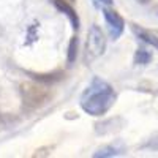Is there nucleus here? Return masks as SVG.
Listing matches in <instances>:
<instances>
[{"label": "nucleus", "instance_id": "1a4fd4ad", "mask_svg": "<svg viewBox=\"0 0 158 158\" xmlns=\"http://www.w3.org/2000/svg\"><path fill=\"white\" fill-rule=\"evenodd\" d=\"M150 59H152V56L149 54V52H147L146 49H138L135 62H136V63H142V65H146V63H149V60H150Z\"/></svg>", "mask_w": 158, "mask_h": 158}, {"label": "nucleus", "instance_id": "f03ea898", "mask_svg": "<svg viewBox=\"0 0 158 158\" xmlns=\"http://www.w3.org/2000/svg\"><path fill=\"white\" fill-rule=\"evenodd\" d=\"M104 49H106V36H104L103 30L98 25L94 24L87 33V41H85V49H84L85 62L90 63V62L97 60L100 56L104 54Z\"/></svg>", "mask_w": 158, "mask_h": 158}, {"label": "nucleus", "instance_id": "39448f33", "mask_svg": "<svg viewBox=\"0 0 158 158\" xmlns=\"http://www.w3.org/2000/svg\"><path fill=\"white\" fill-rule=\"evenodd\" d=\"M51 2H52V5H54L59 11H62L63 15L70 19L71 27H73L74 30H77L79 25H81V22H79V16H77V13L74 11V8L70 5L68 0H51Z\"/></svg>", "mask_w": 158, "mask_h": 158}, {"label": "nucleus", "instance_id": "0eeeda50", "mask_svg": "<svg viewBox=\"0 0 158 158\" xmlns=\"http://www.w3.org/2000/svg\"><path fill=\"white\" fill-rule=\"evenodd\" d=\"M133 30L138 35V38H141L142 41H146L147 44H152L153 48L158 49V36L155 33H152L150 30H144V29L138 27V25H133Z\"/></svg>", "mask_w": 158, "mask_h": 158}, {"label": "nucleus", "instance_id": "20e7f679", "mask_svg": "<svg viewBox=\"0 0 158 158\" xmlns=\"http://www.w3.org/2000/svg\"><path fill=\"white\" fill-rule=\"evenodd\" d=\"M103 16H104V21L108 24V30H109V35L112 40H117L120 38V35L123 33V29H125V21L123 18L118 15V13L112 8V6H108V8H103Z\"/></svg>", "mask_w": 158, "mask_h": 158}, {"label": "nucleus", "instance_id": "9b49d317", "mask_svg": "<svg viewBox=\"0 0 158 158\" xmlns=\"http://www.w3.org/2000/svg\"><path fill=\"white\" fill-rule=\"evenodd\" d=\"M68 2H74V0H68Z\"/></svg>", "mask_w": 158, "mask_h": 158}, {"label": "nucleus", "instance_id": "423d86ee", "mask_svg": "<svg viewBox=\"0 0 158 158\" xmlns=\"http://www.w3.org/2000/svg\"><path fill=\"white\" fill-rule=\"evenodd\" d=\"M122 152H123V146H122V144H109V146H104V147L98 149V150L94 153V156H95V158H100V156L106 158V156L120 155Z\"/></svg>", "mask_w": 158, "mask_h": 158}, {"label": "nucleus", "instance_id": "9d476101", "mask_svg": "<svg viewBox=\"0 0 158 158\" xmlns=\"http://www.w3.org/2000/svg\"><path fill=\"white\" fill-rule=\"evenodd\" d=\"M94 5L98 8V10H103V8H108V6H112V0H92Z\"/></svg>", "mask_w": 158, "mask_h": 158}, {"label": "nucleus", "instance_id": "f257e3e1", "mask_svg": "<svg viewBox=\"0 0 158 158\" xmlns=\"http://www.w3.org/2000/svg\"><path fill=\"white\" fill-rule=\"evenodd\" d=\"M115 101V92L112 85L100 77H94L92 82L82 92L79 104L84 112L90 115H103L106 114Z\"/></svg>", "mask_w": 158, "mask_h": 158}, {"label": "nucleus", "instance_id": "6e6552de", "mask_svg": "<svg viewBox=\"0 0 158 158\" xmlns=\"http://www.w3.org/2000/svg\"><path fill=\"white\" fill-rule=\"evenodd\" d=\"M77 51H79V40H77V36H73L71 41H70V44H68V62H70V63L76 62V59H77Z\"/></svg>", "mask_w": 158, "mask_h": 158}, {"label": "nucleus", "instance_id": "7ed1b4c3", "mask_svg": "<svg viewBox=\"0 0 158 158\" xmlns=\"http://www.w3.org/2000/svg\"><path fill=\"white\" fill-rule=\"evenodd\" d=\"M22 100L29 108H36L40 104H43L48 98V90L41 85H36L32 82L22 84Z\"/></svg>", "mask_w": 158, "mask_h": 158}]
</instances>
